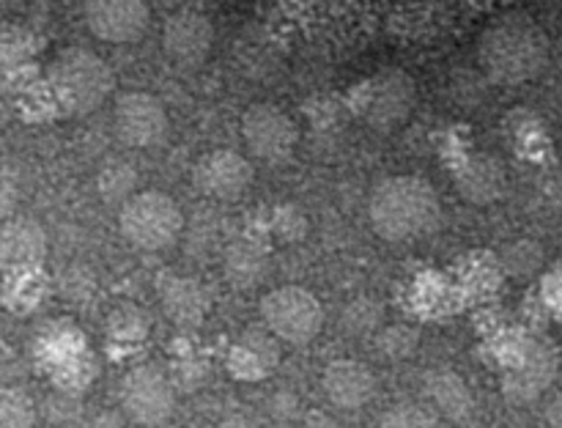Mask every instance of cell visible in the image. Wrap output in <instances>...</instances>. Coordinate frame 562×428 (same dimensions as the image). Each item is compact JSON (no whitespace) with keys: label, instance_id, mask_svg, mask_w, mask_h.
Here are the masks:
<instances>
[{"label":"cell","instance_id":"obj_27","mask_svg":"<svg viewBox=\"0 0 562 428\" xmlns=\"http://www.w3.org/2000/svg\"><path fill=\"white\" fill-rule=\"evenodd\" d=\"M547 195L552 203H562V173L560 176H552L547 184Z\"/></svg>","mask_w":562,"mask_h":428},{"label":"cell","instance_id":"obj_10","mask_svg":"<svg viewBox=\"0 0 562 428\" xmlns=\"http://www.w3.org/2000/svg\"><path fill=\"white\" fill-rule=\"evenodd\" d=\"M86 25L99 42L132 44L146 36L151 11L140 0H93L82 9Z\"/></svg>","mask_w":562,"mask_h":428},{"label":"cell","instance_id":"obj_21","mask_svg":"<svg viewBox=\"0 0 562 428\" xmlns=\"http://www.w3.org/2000/svg\"><path fill=\"white\" fill-rule=\"evenodd\" d=\"M135 168H130L126 162H113L99 173V192H102L104 201H121L124 206L132 198V190H135Z\"/></svg>","mask_w":562,"mask_h":428},{"label":"cell","instance_id":"obj_11","mask_svg":"<svg viewBox=\"0 0 562 428\" xmlns=\"http://www.w3.org/2000/svg\"><path fill=\"white\" fill-rule=\"evenodd\" d=\"M214 44V25L206 11L179 9L165 20L162 49L173 64L195 69L206 60Z\"/></svg>","mask_w":562,"mask_h":428},{"label":"cell","instance_id":"obj_3","mask_svg":"<svg viewBox=\"0 0 562 428\" xmlns=\"http://www.w3.org/2000/svg\"><path fill=\"white\" fill-rule=\"evenodd\" d=\"M119 230L137 250H168L179 241L181 230H184V212L168 192H135L121 206Z\"/></svg>","mask_w":562,"mask_h":428},{"label":"cell","instance_id":"obj_20","mask_svg":"<svg viewBox=\"0 0 562 428\" xmlns=\"http://www.w3.org/2000/svg\"><path fill=\"white\" fill-rule=\"evenodd\" d=\"M36 409L22 387H5L0 393V428H33Z\"/></svg>","mask_w":562,"mask_h":428},{"label":"cell","instance_id":"obj_17","mask_svg":"<svg viewBox=\"0 0 562 428\" xmlns=\"http://www.w3.org/2000/svg\"><path fill=\"white\" fill-rule=\"evenodd\" d=\"M267 269L269 256L258 241L239 239L225 250V274L231 278V283L241 285V289H250V285L261 283Z\"/></svg>","mask_w":562,"mask_h":428},{"label":"cell","instance_id":"obj_12","mask_svg":"<svg viewBox=\"0 0 562 428\" xmlns=\"http://www.w3.org/2000/svg\"><path fill=\"white\" fill-rule=\"evenodd\" d=\"M417 102V86L406 71L390 69L376 80L368 102V121L376 129L390 132L404 124Z\"/></svg>","mask_w":562,"mask_h":428},{"label":"cell","instance_id":"obj_8","mask_svg":"<svg viewBox=\"0 0 562 428\" xmlns=\"http://www.w3.org/2000/svg\"><path fill=\"white\" fill-rule=\"evenodd\" d=\"M162 99L146 91H126L113 104V129L126 148H151L168 135Z\"/></svg>","mask_w":562,"mask_h":428},{"label":"cell","instance_id":"obj_13","mask_svg":"<svg viewBox=\"0 0 562 428\" xmlns=\"http://www.w3.org/2000/svg\"><path fill=\"white\" fill-rule=\"evenodd\" d=\"M322 387L329 404L338 406V409L355 412L371 404V398L376 395V376H373L366 362L335 360L324 368Z\"/></svg>","mask_w":562,"mask_h":428},{"label":"cell","instance_id":"obj_7","mask_svg":"<svg viewBox=\"0 0 562 428\" xmlns=\"http://www.w3.org/2000/svg\"><path fill=\"white\" fill-rule=\"evenodd\" d=\"M121 406L132 423L157 428L173 415L176 395L159 368L137 365L121 379Z\"/></svg>","mask_w":562,"mask_h":428},{"label":"cell","instance_id":"obj_28","mask_svg":"<svg viewBox=\"0 0 562 428\" xmlns=\"http://www.w3.org/2000/svg\"><path fill=\"white\" fill-rule=\"evenodd\" d=\"M217 428H258V426H256V423L250 420V417L234 415V417H228V420H223V423H220Z\"/></svg>","mask_w":562,"mask_h":428},{"label":"cell","instance_id":"obj_25","mask_svg":"<svg viewBox=\"0 0 562 428\" xmlns=\"http://www.w3.org/2000/svg\"><path fill=\"white\" fill-rule=\"evenodd\" d=\"M344 322L349 329H371L379 322V305L371 300H360L346 307Z\"/></svg>","mask_w":562,"mask_h":428},{"label":"cell","instance_id":"obj_24","mask_svg":"<svg viewBox=\"0 0 562 428\" xmlns=\"http://www.w3.org/2000/svg\"><path fill=\"white\" fill-rule=\"evenodd\" d=\"M541 263V250L536 241H514L505 252V267L514 274H532Z\"/></svg>","mask_w":562,"mask_h":428},{"label":"cell","instance_id":"obj_15","mask_svg":"<svg viewBox=\"0 0 562 428\" xmlns=\"http://www.w3.org/2000/svg\"><path fill=\"white\" fill-rule=\"evenodd\" d=\"M0 256L5 267H36L47 256V236L38 228L36 219L20 217L5 223L0 236Z\"/></svg>","mask_w":562,"mask_h":428},{"label":"cell","instance_id":"obj_6","mask_svg":"<svg viewBox=\"0 0 562 428\" xmlns=\"http://www.w3.org/2000/svg\"><path fill=\"white\" fill-rule=\"evenodd\" d=\"M241 135H245L252 157L269 165L285 162L300 143V129H296L294 119L272 102H256L245 110Z\"/></svg>","mask_w":562,"mask_h":428},{"label":"cell","instance_id":"obj_22","mask_svg":"<svg viewBox=\"0 0 562 428\" xmlns=\"http://www.w3.org/2000/svg\"><path fill=\"white\" fill-rule=\"evenodd\" d=\"M379 428H439L437 415L420 404H398L382 415Z\"/></svg>","mask_w":562,"mask_h":428},{"label":"cell","instance_id":"obj_18","mask_svg":"<svg viewBox=\"0 0 562 428\" xmlns=\"http://www.w3.org/2000/svg\"><path fill=\"white\" fill-rule=\"evenodd\" d=\"M162 305L173 322L179 324H198L206 313V291L201 283L187 278H173L162 285Z\"/></svg>","mask_w":562,"mask_h":428},{"label":"cell","instance_id":"obj_2","mask_svg":"<svg viewBox=\"0 0 562 428\" xmlns=\"http://www.w3.org/2000/svg\"><path fill=\"white\" fill-rule=\"evenodd\" d=\"M368 219L384 241L423 239L442 223V201L423 176H390L373 187Z\"/></svg>","mask_w":562,"mask_h":428},{"label":"cell","instance_id":"obj_16","mask_svg":"<svg viewBox=\"0 0 562 428\" xmlns=\"http://www.w3.org/2000/svg\"><path fill=\"white\" fill-rule=\"evenodd\" d=\"M426 395L450 420H467L472 415V409H475V401H472V393L464 379L453 371H445V368L442 371L428 373Z\"/></svg>","mask_w":562,"mask_h":428},{"label":"cell","instance_id":"obj_4","mask_svg":"<svg viewBox=\"0 0 562 428\" xmlns=\"http://www.w3.org/2000/svg\"><path fill=\"white\" fill-rule=\"evenodd\" d=\"M53 88L66 110L75 115L93 113L108 102L115 88L113 69L108 60L99 58L91 49H66L53 64Z\"/></svg>","mask_w":562,"mask_h":428},{"label":"cell","instance_id":"obj_19","mask_svg":"<svg viewBox=\"0 0 562 428\" xmlns=\"http://www.w3.org/2000/svg\"><path fill=\"white\" fill-rule=\"evenodd\" d=\"M505 170L492 154H483L475 162L467 165V173L459 179L461 192L470 198L472 203H492L494 198L503 192Z\"/></svg>","mask_w":562,"mask_h":428},{"label":"cell","instance_id":"obj_23","mask_svg":"<svg viewBox=\"0 0 562 428\" xmlns=\"http://www.w3.org/2000/svg\"><path fill=\"white\" fill-rule=\"evenodd\" d=\"M420 346V335L415 333L406 324H398V327H387L379 335V349L387 360H404V357H412V351Z\"/></svg>","mask_w":562,"mask_h":428},{"label":"cell","instance_id":"obj_14","mask_svg":"<svg viewBox=\"0 0 562 428\" xmlns=\"http://www.w3.org/2000/svg\"><path fill=\"white\" fill-rule=\"evenodd\" d=\"M554 373H558V354L543 340H532L527 343L525 354H521L516 371L505 379V393L514 401H532L552 384Z\"/></svg>","mask_w":562,"mask_h":428},{"label":"cell","instance_id":"obj_26","mask_svg":"<svg viewBox=\"0 0 562 428\" xmlns=\"http://www.w3.org/2000/svg\"><path fill=\"white\" fill-rule=\"evenodd\" d=\"M302 428H344L335 417L324 415V412H311V415L302 420Z\"/></svg>","mask_w":562,"mask_h":428},{"label":"cell","instance_id":"obj_9","mask_svg":"<svg viewBox=\"0 0 562 428\" xmlns=\"http://www.w3.org/2000/svg\"><path fill=\"white\" fill-rule=\"evenodd\" d=\"M252 176L256 170H252L250 159L241 157L234 148H214L195 162L192 184L212 201H236L250 190Z\"/></svg>","mask_w":562,"mask_h":428},{"label":"cell","instance_id":"obj_5","mask_svg":"<svg viewBox=\"0 0 562 428\" xmlns=\"http://www.w3.org/2000/svg\"><path fill=\"white\" fill-rule=\"evenodd\" d=\"M261 318L274 338L305 346L322 333L324 311L316 294L302 285H280L261 300Z\"/></svg>","mask_w":562,"mask_h":428},{"label":"cell","instance_id":"obj_29","mask_svg":"<svg viewBox=\"0 0 562 428\" xmlns=\"http://www.w3.org/2000/svg\"><path fill=\"white\" fill-rule=\"evenodd\" d=\"M547 420L552 428H562V398H558L552 406H549Z\"/></svg>","mask_w":562,"mask_h":428},{"label":"cell","instance_id":"obj_1","mask_svg":"<svg viewBox=\"0 0 562 428\" xmlns=\"http://www.w3.org/2000/svg\"><path fill=\"white\" fill-rule=\"evenodd\" d=\"M477 60L492 80L519 86L543 71L549 60V38L536 16L527 11H505L483 31Z\"/></svg>","mask_w":562,"mask_h":428}]
</instances>
